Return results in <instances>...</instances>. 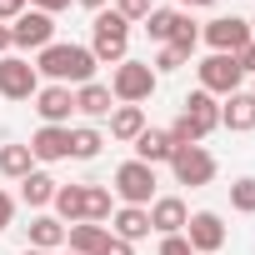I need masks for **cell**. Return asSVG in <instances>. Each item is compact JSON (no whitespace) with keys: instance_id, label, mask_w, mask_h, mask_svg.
Returning a JSON list of instances; mask_svg holds the SVG:
<instances>
[{"instance_id":"cell-1","label":"cell","mask_w":255,"mask_h":255,"mask_svg":"<svg viewBox=\"0 0 255 255\" xmlns=\"http://www.w3.org/2000/svg\"><path fill=\"white\" fill-rule=\"evenodd\" d=\"M35 70H40L45 85H85V80H95V55H90V45L50 40L35 55Z\"/></svg>"},{"instance_id":"cell-2","label":"cell","mask_w":255,"mask_h":255,"mask_svg":"<svg viewBox=\"0 0 255 255\" xmlns=\"http://www.w3.org/2000/svg\"><path fill=\"white\" fill-rule=\"evenodd\" d=\"M90 55H95V65L130 60V20H120L115 10H100L90 20Z\"/></svg>"},{"instance_id":"cell-3","label":"cell","mask_w":255,"mask_h":255,"mask_svg":"<svg viewBox=\"0 0 255 255\" xmlns=\"http://www.w3.org/2000/svg\"><path fill=\"white\" fill-rule=\"evenodd\" d=\"M155 85H160V75L150 70V60H120V65L110 70V95H115V105H145V100L155 95Z\"/></svg>"},{"instance_id":"cell-4","label":"cell","mask_w":255,"mask_h":255,"mask_svg":"<svg viewBox=\"0 0 255 255\" xmlns=\"http://www.w3.org/2000/svg\"><path fill=\"white\" fill-rule=\"evenodd\" d=\"M155 165H145V160H125V165H115V175H110V195L120 200V205H150L155 200Z\"/></svg>"},{"instance_id":"cell-5","label":"cell","mask_w":255,"mask_h":255,"mask_svg":"<svg viewBox=\"0 0 255 255\" xmlns=\"http://www.w3.org/2000/svg\"><path fill=\"white\" fill-rule=\"evenodd\" d=\"M215 155L205 150V145H180L175 155H170V175H175V185H190V190H200V185H210L215 180Z\"/></svg>"},{"instance_id":"cell-6","label":"cell","mask_w":255,"mask_h":255,"mask_svg":"<svg viewBox=\"0 0 255 255\" xmlns=\"http://www.w3.org/2000/svg\"><path fill=\"white\" fill-rule=\"evenodd\" d=\"M40 85L45 80H40V70L25 55H0V95L5 100H35Z\"/></svg>"},{"instance_id":"cell-7","label":"cell","mask_w":255,"mask_h":255,"mask_svg":"<svg viewBox=\"0 0 255 255\" xmlns=\"http://www.w3.org/2000/svg\"><path fill=\"white\" fill-rule=\"evenodd\" d=\"M200 40L210 45V55H235L240 45H250V20L240 15H215L200 25Z\"/></svg>"},{"instance_id":"cell-8","label":"cell","mask_w":255,"mask_h":255,"mask_svg":"<svg viewBox=\"0 0 255 255\" xmlns=\"http://www.w3.org/2000/svg\"><path fill=\"white\" fill-rule=\"evenodd\" d=\"M195 80H200V90H210L215 100H225V95H235L240 90V65H235V55H205L200 65H195Z\"/></svg>"},{"instance_id":"cell-9","label":"cell","mask_w":255,"mask_h":255,"mask_svg":"<svg viewBox=\"0 0 255 255\" xmlns=\"http://www.w3.org/2000/svg\"><path fill=\"white\" fill-rule=\"evenodd\" d=\"M55 40V15H45V10H25V15H15L10 20V45L15 50H45Z\"/></svg>"},{"instance_id":"cell-10","label":"cell","mask_w":255,"mask_h":255,"mask_svg":"<svg viewBox=\"0 0 255 255\" xmlns=\"http://www.w3.org/2000/svg\"><path fill=\"white\" fill-rule=\"evenodd\" d=\"M185 240H190V250L195 255H215L220 245H225V220L215 215V210H195L190 220H185V230H180Z\"/></svg>"},{"instance_id":"cell-11","label":"cell","mask_w":255,"mask_h":255,"mask_svg":"<svg viewBox=\"0 0 255 255\" xmlns=\"http://www.w3.org/2000/svg\"><path fill=\"white\" fill-rule=\"evenodd\" d=\"M35 115H40V125H70V115H75V90H70V85H40V90H35Z\"/></svg>"},{"instance_id":"cell-12","label":"cell","mask_w":255,"mask_h":255,"mask_svg":"<svg viewBox=\"0 0 255 255\" xmlns=\"http://www.w3.org/2000/svg\"><path fill=\"white\" fill-rule=\"evenodd\" d=\"M30 155H35V165L70 160V125H40L30 135Z\"/></svg>"},{"instance_id":"cell-13","label":"cell","mask_w":255,"mask_h":255,"mask_svg":"<svg viewBox=\"0 0 255 255\" xmlns=\"http://www.w3.org/2000/svg\"><path fill=\"white\" fill-rule=\"evenodd\" d=\"M145 210H150V230H155V235H180L185 220H190V210H185L180 195H155Z\"/></svg>"},{"instance_id":"cell-14","label":"cell","mask_w":255,"mask_h":255,"mask_svg":"<svg viewBox=\"0 0 255 255\" xmlns=\"http://www.w3.org/2000/svg\"><path fill=\"white\" fill-rule=\"evenodd\" d=\"M180 115H185V120L195 125L200 135H210V130H220V100H215L210 90H200V85H195V90L185 95V105H180Z\"/></svg>"},{"instance_id":"cell-15","label":"cell","mask_w":255,"mask_h":255,"mask_svg":"<svg viewBox=\"0 0 255 255\" xmlns=\"http://www.w3.org/2000/svg\"><path fill=\"white\" fill-rule=\"evenodd\" d=\"M220 125L235 130V135H250V130H255V95H250V90L225 95V100H220Z\"/></svg>"},{"instance_id":"cell-16","label":"cell","mask_w":255,"mask_h":255,"mask_svg":"<svg viewBox=\"0 0 255 255\" xmlns=\"http://www.w3.org/2000/svg\"><path fill=\"white\" fill-rule=\"evenodd\" d=\"M75 110H80L85 120H110V110H115V95H110V85H100V80H85V85H75Z\"/></svg>"},{"instance_id":"cell-17","label":"cell","mask_w":255,"mask_h":255,"mask_svg":"<svg viewBox=\"0 0 255 255\" xmlns=\"http://www.w3.org/2000/svg\"><path fill=\"white\" fill-rule=\"evenodd\" d=\"M110 235H120V240H145L150 235V210L145 205H115V215H110Z\"/></svg>"},{"instance_id":"cell-18","label":"cell","mask_w":255,"mask_h":255,"mask_svg":"<svg viewBox=\"0 0 255 255\" xmlns=\"http://www.w3.org/2000/svg\"><path fill=\"white\" fill-rule=\"evenodd\" d=\"M105 240H110V225H95V220H75V225H65V245H70V255H100Z\"/></svg>"},{"instance_id":"cell-19","label":"cell","mask_w":255,"mask_h":255,"mask_svg":"<svg viewBox=\"0 0 255 255\" xmlns=\"http://www.w3.org/2000/svg\"><path fill=\"white\" fill-rule=\"evenodd\" d=\"M140 130H145V105H115V110H110V140L135 145Z\"/></svg>"},{"instance_id":"cell-20","label":"cell","mask_w":255,"mask_h":255,"mask_svg":"<svg viewBox=\"0 0 255 255\" xmlns=\"http://www.w3.org/2000/svg\"><path fill=\"white\" fill-rule=\"evenodd\" d=\"M170 155H175V145H170L165 130L145 125V130L135 135V160H145V165H170Z\"/></svg>"},{"instance_id":"cell-21","label":"cell","mask_w":255,"mask_h":255,"mask_svg":"<svg viewBox=\"0 0 255 255\" xmlns=\"http://www.w3.org/2000/svg\"><path fill=\"white\" fill-rule=\"evenodd\" d=\"M55 190H60V180H55V175H45L40 165H35L25 180H20V200H25L30 210H45V205L55 200Z\"/></svg>"},{"instance_id":"cell-22","label":"cell","mask_w":255,"mask_h":255,"mask_svg":"<svg viewBox=\"0 0 255 255\" xmlns=\"http://www.w3.org/2000/svg\"><path fill=\"white\" fill-rule=\"evenodd\" d=\"M25 235H30V250H50V255H55V250L65 245V225H60L55 215H35V220L25 225Z\"/></svg>"},{"instance_id":"cell-23","label":"cell","mask_w":255,"mask_h":255,"mask_svg":"<svg viewBox=\"0 0 255 255\" xmlns=\"http://www.w3.org/2000/svg\"><path fill=\"white\" fill-rule=\"evenodd\" d=\"M35 170V155H30V145H20V140H10V145H0V175H5V180H25Z\"/></svg>"},{"instance_id":"cell-24","label":"cell","mask_w":255,"mask_h":255,"mask_svg":"<svg viewBox=\"0 0 255 255\" xmlns=\"http://www.w3.org/2000/svg\"><path fill=\"white\" fill-rule=\"evenodd\" d=\"M100 150H105L100 125H70V160H95Z\"/></svg>"},{"instance_id":"cell-25","label":"cell","mask_w":255,"mask_h":255,"mask_svg":"<svg viewBox=\"0 0 255 255\" xmlns=\"http://www.w3.org/2000/svg\"><path fill=\"white\" fill-rule=\"evenodd\" d=\"M50 205H55V220H60V225H75V220H85V185H60Z\"/></svg>"},{"instance_id":"cell-26","label":"cell","mask_w":255,"mask_h":255,"mask_svg":"<svg viewBox=\"0 0 255 255\" xmlns=\"http://www.w3.org/2000/svg\"><path fill=\"white\" fill-rule=\"evenodd\" d=\"M165 45H170V50H180L185 60L195 55V45H200V25L190 20V10H180V15H175V30H170V40H165Z\"/></svg>"},{"instance_id":"cell-27","label":"cell","mask_w":255,"mask_h":255,"mask_svg":"<svg viewBox=\"0 0 255 255\" xmlns=\"http://www.w3.org/2000/svg\"><path fill=\"white\" fill-rule=\"evenodd\" d=\"M110 215H115V195H110V185H85V220L105 225Z\"/></svg>"},{"instance_id":"cell-28","label":"cell","mask_w":255,"mask_h":255,"mask_svg":"<svg viewBox=\"0 0 255 255\" xmlns=\"http://www.w3.org/2000/svg\"><path fill=\"white\" fill-rule=\"evenodd\" d=\"M175 15H180L175 5H155L140 25H145V35H150V40H160V45H165V40H170V30H175Z\"/></svg>"},{"instance_id":"cell-29","label":"cell","mask_w":255,"mask_h":255,"mask_svg":"<svg viewBox=\"0 0 255 255\" xmlns=\"http://www.w3.org/2000/svg\"><path fill=\"white\" fill-rule=\"evenodd\" d=\"M230 210H240V215H255V175H240V180L230 185Z\"/></svg>"},{"instance_id":"cell-30","label":"cell","mask_w":255,"mask_h":255,"mask_svg":"<svg viewBox=\"0 0 255 255\" xmlns=\"http://www.w3.org/2000/svg\"><path fill=\"white\" fill-rule=\"evenodd\" d=\"M165 135H170V145H175V150H180V145H200V140H205L185 115H175V120H170V130H165Z\"/></svg>"},{"instance_id":"cell-31","label":"cell","mask_w":255,"mask_h":255,"mask_svg":"<svg viewBox=\"0 0 255 255\" xmlns=\"http://www.w3.org/2000/svg\"><path fill=\"white\" fill-rule=\"evenodd\" d=\"M110 10H115L120 20H130V25H140V20H145V15H150L155 5H150V0H115Z\"/></svg>"},{"instance_id":"cell-32","label":"cell","mask_w":255,"mask_h":255,"mask_svg":"<svg viewBox=\"0 0 255 255\" xmlns=\"http://www.w3.org/2000/svg\"><path fill=\"white\" fill-rule=\"evenodd\" d=\"M180 65H185V55H180V50H170V45H160V50H155V60H150V70H155V75H175Z\"/></svg>"},{"instance_id":"cell-33","label":"cell","mask_w":255,"mask_h":255,"mask_svg":"<svg viewBox=\"0 0 255 255\" xmlns=\"http://www.w3.org/2000/svg\"><path fill=\"white\" fill-rule=\"evenodd\" d=\"M160 255H195L185 235H160Z\"/></svg>"},{"instance_id":"cell-34","label":"cell","mask_w":255,"mask_h":255,"mask_svg":"<svg viewBox=\"0 0 255 255\" xmlns=\"http://www.w3.org/2000/svg\"><path fill=\"white\" fill-rule=\"evenodd\" d=\"M30 10V0H0V25H10L15 15H25Z\"/></svg>"},{"instance_id":"cell-35","label":"cell","mask_w":255,"mask_h":255,"mask_svg":"<svg viewBox=\"0 0 255 255\" xmlns=\"http://www.w3.org/2000/svg\"><path fill=\"white\" fill-rule=\"evenodd\" d=\"M10 220H15V195H10V190H0V235L10 230Z\"/></svg>"},{"instance_id":"cell-36","label":"cell","mask_w":255,"mask_h":255,"mask_svg":"<svg viewBox=\"0 0 255 255\" xmlns=\"http://www.w3.org/2000/svg\"><path fill=\"white\" fill-rule=\"evenodd\" d=\"M235 65H240V75H255V40L235 50Z\"/></svg>"},{"instance_id":"cell-37","label":"cell","mask_w":255,"mask_h":255,"mask_svg":"<svg viewBox=\"0 0 255 255\" xmlns=\"http://www.w3.org/2000/svg\"><path fill=\"white\" fill-rule=\"evenodd\" d=\"M100 255H135V245H130V240H120V235H110V240L100 245Z\"/></svg>"},{"instance_id":"cell-38","label":"cell","mask_w":255,"mask_h":255,"mask_svg":"<svg viewBox=\"0 0 255 255\" xmlns=\"http://www.w3.org/2000/svg\"><path fill=\"white\" fill-rule=\"evenodd\" d=\"M70 5H75V0H30V10H45V15H60Z\"/></svg>"},{"instance_id":"cell-39","label":"cell","mask_w":255,"mask_h":255,"mask_svg":"<svg viewBox=\"0 0 255 255\" xmlns=\"http://www.w3.org/2000/svg\"><path fill=\"white\" fill-rule=\"evenodd\" d=\"M210 5H220V0H180V10H210Z\"/></svg>"},{"instance_id":"cell-40","label":"cell","mask_w":255,"mask_h":255,"mask_svg":"<svg viewBox=\"0 0 255 255\" xmlns=\"http://www.w3.org/2000/svg\"><path fill=\"white\" fill-rule=\"evenodd\" d=\"M75 5H85V10H90V15H100V10H105V5H110V0H75Z\"/></svg>"},{"instance_id":"cell-41","label":"cell","mask_w":255,"mask_h":255,"mask_svg":"<svg viewBox=\"0 0 255 255\" xmlns=\"http://www.w3.org/2000/svg\"><path fill=\"white\" fill-rule=\"evenodd\" d=\"M15 45H10V25H0V55H10Z\"/></svg>"},{"instance_id":"cell-42","label":"cell","mask_w":255,"mask_h":255,"mask_svg":"<svg viewBox=\"0 0 255 255\" xmlns=\"http://www.w3.org/2000/svg\"><path fill=\"white\" fill-rule=\"evenodd\" d=\"M20 255H50V250H30V245H25V250H20Z\"/></svg>"},{"instance_id":"cell-43","label":"cell","mask_w":255,"mask_h":255,"mask_svg":"<svg viewBox=\"0 0 255 255\" xmlns=\"http://www.w3.org/2000/svg\"><path fill=\"white\" fill-rule=\"evenodd\" d=\"M250 40H255V20H250Z\"/></svg>"},{"instance_id":"cell-44","label":"cell","mask_w":255,"mask_h":255,"mask_svg":"<svg viewBox=\"0 0 255 255\" xmlns=\"http://www.w3.org/2000/svg\"><path fill=\"white\" fill-rule=\"evenodd\" d=\"M55 255H70V250H55Z\"/></svg>"},{"instance_id":"cell-45","label":"cell","mask_w":255,"mask_h":255,"mask_svg":"<svg viewBox=\"0 0 255 255\" xmlns=\"http://www.w3.org/2000/svg\"><path fill=\"white\" fill-rule=\"evenodd\" d=\"M250 95H255V85H250Z\"/></svg>"}]
</instances>
